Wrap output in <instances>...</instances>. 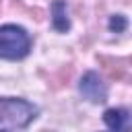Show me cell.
<instances>
[{"mask_svg":"<svg viewBox=\"0 0 132 132\" xmlns=\"http://www.w3.org/2000/svg\"><path fill=\"white\" fill-rule=\"evenodd\" d=\"M37 113L39 109L25 99L0 97V132H25Z\"/></svg>","mask_w":132,"mask_h":132,"instance_id":"obj_1","label":"cell"},{"mask_svg":"<svg viewBox=\"0 0 132 132\" xmlns=\"http://www.w3.org/2000/svg\"><path fill=\"white\" fill-rule=\"evenodd\" d=\"M31 50L29 33L19 25H2L0 27V58L4 60H21Z\"/></svg>","mask_w":132,"mask_h":132,"instance_id":"obj_2","label":"cell"},{"mask_svg":"<svg viewBox=\"0 0 132 132\" xmlns=\"http://www.w3.org/2000/svg\"><path fill=\"white\" fill-rule=\"evenodd\" d=\"M78 91L85 99H89L91 103H103L107 99V87L105 82L99 78L97 72H85L80 82H78Z\"/></svg>","mask_w":132,"mask_h":132,"instance_id":"obj_3","label":"cell"},{"mask_svg":"<svg viewBox=\"0 0 132 132\" xmlns=\"http://www.w3.org/2000/svg\"><path fill=\"white\" fill-rule=\"evenodd\" d=\"M103 122L109 126L111 132H128V109H124V107L105 109Z\"/></svg>","mask_w":132,"mask_h":132,"instance_id":"obj_4","label":"cell"},{"mask_svg":"<svg viewBox=\"0 0 132 132\" xmlns=\"http://www.w3.org/2000/svg\"><path fill=\"white\" fill-rule=\"evenodd\" d=\"M52 25H54V29L60 31V33H66V31L70 29V21H68V16H66V4H64L62 0H56V2L52 4Z\"/></svg>","mask_w":132,"mask_h":132,"instance_id":"obj_5","label":"cell"},{"mask_svg":"<svg viewBox=\"0 0 132 132\" xmlns=\"http://www.w3.org/2000/svg\"><path fill=\"white\" fill-rule=\"evenodd\" d=\"M126 27H128V21H126L124 14H113V16L109 19V29H111L113 33H122Z\"/></svg>","mask_w":132,"mask_h":132,"instance_id":"obj_6","label":"cell"}]
</instances>
